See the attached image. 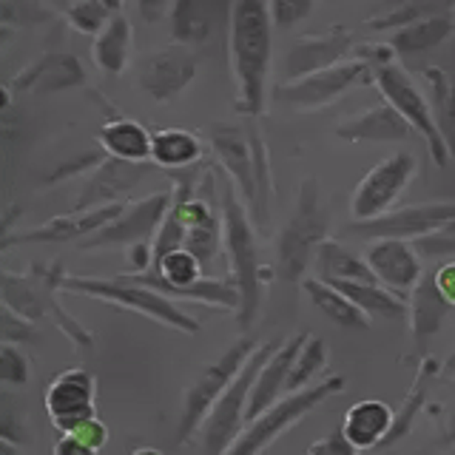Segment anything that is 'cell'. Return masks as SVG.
<instances>
[{
    "mask_svg": "<svg viewBox=\"0 0 455 455\" xmlns=\"http://www.w3.org/2000/svg\"><path fill=\"white\" fill-rule=\"evenodd\" d=\"M220 208H222V242L225 253L231 259V276L239 284V310L236 324L239 331H248L262 310V288H265V267L259 259V242H256V225L245 205V199L236 191L231 177L225 174L220 182Z\"/></svg>",
    "mask_w": 455,
    "mask_h": 455,
    "instance_id": "6da1fadb",
    "label": "cell"
},
{
    "mask_svg": "<svg viewBox=\"0 0 455 455\" xmlns=\"http://www.w3.org/2000/svg\"><path fill=\"white\" fill-rule=\"evenodd\" d=\"M270 12L265 0H234L231 60L236 75V111L259 117L265 108L270 71Z\"/></svg>",
    "mask_w": 455,
    "mask_h": 455,
    "instance_id": "7a4b0ae2",
    "label": "cell"
},
{
    "mask_svg": "<svg viewBox=\"0 0 455 455\" xmlns=\"http://www.w3.org/2000/svg\"><path fill=\"white\" fill-rule=\"evenodd\" d=\"M327 228H331V217H327V208L322 203L319 182L307 177L299 185L293 213L276 239L274 270L279 282H305L307 267L316 262V253L327 239Z\"/></svg>",
    "mask_w": 455,
    "mask_h": 455,
    "instance_id": "3957f363",
    "label": "cell"
},
{
    "mask_svg": "<svg viewBox=\"0 0 455 455\" xmlns=\"http://www.w3.org/2000/svg\"><path fill=\"white\" fill-rule=\"evenodd\" d=\"M63 265L54 262L52 267H40L35 265L32 274H12L4 270L0 274V296H4V307L14 310L18 316L28 322H40L43 316H52L57 327L75 341L77 347L92 345L94 336L85 331V327L71 316V313L57 302V293L63 291Z\"/></svg>",
    "mask_w": 455,
    "mask_h": 455,
    "instance_id": "277c9868",
    "label": "cell"
},
{
    "mask_svg": "<svg viewBox=\"0 0 455 455\" xmlns=\"http://www.w3.org/2000/svg\"><path fill=\"white\" fill-rule=\"evenodd\" d=\"M63 291L66 293H80V296H92L97 302H106L123 310H134L140 316H146L151 322H160L165 327H174L180 333H191L196 336L203 331L196 316L185 313L174 299H168L163 293H156L146 284L132 282L125 274L106 279V276H68L63 279Z\"/></svg>",
    "mask_w": 455,
    "mask_h": 455,
    "instance_id": "5b68a950",
    "label": "cell"
},
{
    "mask_svg": "<svg viewBox=\"0 0 455 455\" xmlns=\"http://www.w3.org/2000/svg\"><path fill=\"white\" fill-rule=\"evenodd\" d=\"M259 345L262 341H256L251 336L234 339L220 359L205 364L203 373L191 381V387L185 390V398H182V419L177 427V444L180 447H188L194 441V435H199V430H203V424L208 419V412L213 410V404L220 402V395L236 381L242 367L251 362V355L256 353Z\"/></svg>",
    "mask_w": 455,
    "mask_h": 455,
    "instance_id": "8992f818",
    "label": "cell"
},
{
    "mask_svg": "<svg viewBox=\"0 0 455 455\" xmlns=\"http://www.w3.org/2000/svg\"><path fill=\"white\" fill-rule=\"evenodd\" d=\"M345 384H347L345 376H327L307 390L288 393L284 398H279V402L270 410H265L259 419L245 424V430L239 433V438L234 441V447L228 450V455H262L270 444H276L291 427H296L305 416H310V412L319 404H324L327 398H333L345 390Z\"/></svg>",
    "mask_w": 455,
    "mask_h": 455,
    "instance_id": "52a82bcc",
    "label": "cell"
},
{
    "mask_svg": "<svg viewBox=\"0 0 455 455\" xmlns=\"http://www.w3.org/2000/svg\"><path fill=\"white\" fill-rule=\"evenodd\" d=\"M284 339H270L262 341L256 353L251 355V362L242 367V373L236 376V381L228 387L220 402L213 404V410L208 412V419L199 430V438H203V455H228V450L234 447V441L239 438V433L245 430L248 424V398L253 390V381L259 376V370L274 359V353L282 347Z\"/></svg>",
    "mask_w": 455,
    "mask_h": 455,
    "instance_id": "ba28073f",
    "label": "cell"
},
{
    "mask_svg": "<svg viewBox=\"0 0 455 455\" xmlns=\"http://www.w3.org/2000/svg\"><path fill=\"white\" fill-rule=\"evenodd\" d=\"M419 171V160L412 151H395L376 163L359 180L350 196V217L353 222H373L395 211L398 196H402L412 177Z\"/></svg>",
    "mask_w": 455,
    "mask_h": 455,
    "instance_id": "9c48e42d",
    "label": "cell"
},
{
    "mask_svg": "<svg viewBox=\"0 0 455 455\" xmlns=\"http://www.w3.org/2000/svg\"><path fill=\"white\" fill-rule=\"evenodd\" d=\"M373 77H376V85H379V92L384 97V103H390L412 125V132L424 137L427 148H430L433 163L438 168H444L447 156H450V146H447V137L441 134V128L435 123V114H433V106L427 103V97L410 83V77L404 75V71L398 66H393V63L376 66Z\"/></svg>",
    "mask_w": 455,
    "mask_h": 455,
    "instance_id": "30bf717a",
    "label": "cell"
},
{
    "mask_svg": "<svg viewBox=\"0 0 455 455\" xmlns=\"http://www.w3.org/2000/svg\"><path fill=\"white\" fill-rule=\"evenodd\" d=\"M171 203H174V188L154 191L146 199L125 205L111 225H106L103 231H97L85 242H80L83 251H100V248H132L137 242H154L156 231L163 228Z\"/></svg>",
    "mask_w": 455,
    "mask_h": 455,
    "instance_id": "8fae6325",
    "label": "cell"
},
{
    "mask_svg": "<svg viewBox=\"0 0 455 455\" xmlns=\"http://www.w3.org/2000/svg\"><path fill=\"white\" fill-rule=\"evenodd\" d=\"M455 222V203H419L390 211L387 217L373 222H350L347 234L362 239H410L419 242L430 234L444 231Z\"/></svg>",
    "mask_w": 455,
    "mask_h": 455,
    "instance_id": "7c38bea8",
    "label": "cell"
},
{
    "mask_svg": "<svg viewBox=\"0 0 455 455\" xmlns=\"http://www.w3.org/2000/svg\"><path fill=\"white\" fill-rule=\"evenodd\" d=\"M43 407L52 427L63 433H71L80 421L97 416V379L92 370L71 367L49 381L43 393Z\"/></svg>",
    "mask_w": 455,
    "mask_h": 455,
    "instance_id": "4fadbf2b",
    "label": "cell"
},
{
    "mask_svg": "<svg viewBox=\"0 0 455 455\" xmlns=\"http://www.w3.org/2000/svg\"><path fill=\"white\" fill-rule=\"evenodd\" d=\"M367 60H345L333 68L316 71L302 80L279 83L276 100L296 111H316L336 103L339 97H345L355 83H362L367 75Z\"/></svg>",
    "mask_w": 455,
    "mask_h": 455,
    "instance_id": "5bb4252c",
    "label": "cell"
},
{
    "mask_svg": "<svg viewBox=\"0 0 455 455\" xmlns=\"http://www.w3.org/2000/svg\"><path fill=\"white\" fill-rule=\"evenodd\" d=\"M196 57L188 46H165L151 52L137 66V85L156 103H171L191 85Z\"/></svg>",
    "mask_w": 455,
    "mask_h": 455,
    "instance_id": "9a60e30c",
    "label": "cell"
},
{
    "mask_svg": "<svg viewBox=\"0 0 455 455\" xmlns=\"http://www.w3.org/2000/svg\"><path fill=\"white\" fill-rule=\"evenodd\" d=\"M125 211V203H114V205H103L94 211H71L66 217H54L46 225H37L32 231H20V234H4V242L0 248L9 251L12 245H60V242H85L89 236H94L97 231H103L106 225H111L114 220Z\"/></svg>",
    "mask_w": 455,
    "mask_h": 455,
    "instance_id": "2e32d148",
    "label": "cell"
},
{
    "mask_svg": "<svg viewBox=\"0 0 455 455\" xmlns=\"http://www.w3.org/2000/svg\"><path fill=\"white\" fill-rule=\"evenodd\" d=\"M364 259L379 284L398 296H410L424 279V265L416 242L410 239H373L364 251Z\"/></svg>",
    "mask_w": 455,
    "mask_h": 455,
    "instance_id": "e0dca14e",
    "label": "cell"
},
{
    "mask_svg": "<svg viewBox=\"0 0 455 455\" xmlns=\"http://www.w3.org/2000/svg\"><path fill=\"white\" fill-rule=\"evenodd\" d=\"M154 171H156L154 163H123V160H114V156H106V160L92 171V177L85 180L75 203V211L83 213V211L123 203V199L132 194L142 180H148Z\"/></svg>",
    "mask_w": 455,
    "mask_h": 455,
    "instance_id": "ac0fdd59",
    "label": "cell"
},
{
    "mask_svg": "<svg viewBox=\"0 0 455 455\" xmlns=\"http://www.w3.org/2000/svg\"><path fill=\"white\" fill-rule=\"evenodd\" d=\"M350 32L345 26H336L331 32L316 35V37H302L293 43V49L288 52L282 63V77L284 83L302 80L316 71L333 68L339 63H345V54L350 49Z\"/></svg>",
    "mask_w": 455,
    "mask_h": 455,
    "instance_id": "d6986e66",
    "label": "cell"
},
{
    "mask_svg": "<svg viewBox=\"0 0 455 455\" xmlns=\"http://www.w3.org/2000/svg\"><path fill=\"white\" fill-rule=\"evenodd\" d=\"M208 142L220 168L231 177V182L236 185V191L242 194V199H245V205L251 211L253 196H256V182H253V148H251L248 132L239 125H228V123L211 125Z\"/></svg>",
    "mask_w": 455,
    "mask_h": 455,
    "instance_id": "ffe728a7",
    "label": "cell"
},
{
    "mask_svg": "<svg viewBox=\"0 0 455 455\" xmlns=\"http://www.w3.org/2000/svg\"><path fill=\"white\" fill-rule=\"evenodd\" d=\"M307 339H310V333H296L291 339H284L282 347L274 353V359L259 370V376H256V381H253L251 398H248V421L259 419L265 410H270L279 398L288 395L291 370H293Z\"/></svg>",
    "mask_w": 455,
    "mask_h": 455,
    "instance_id": "44dd1931",
    "label": "cell"
},
{
    "mask_svg": "<svg viewBox=\"0 0 455 455\" xmlns=\"http://www.w3.org/2000/svg\"><path fill=\"white\" fill-rule=\"evenodd\" d=\"M393 419H395V410L387 402H381V398H362V402H355L345 412L339 430L359 452L376 450L387 441L393 430Z\"/></svg>",
    "mask_w": 455,
    "mask_h": 455,
    "instance_id": "7402d4cb",
    "label": "cell"
},
{
    "mask_svg": "<svg viewBox=\"0 0 455 455\" xmlns=\"http://www.w3.org/2000/svg\"><path fill=\"white\" fill-rule=\"evenodd\" d=\"M407 305H410L407 319H410L412 341H416V347L424 353V345L441 333V327H444L447 316L455 307L441 296L433 274H424V279L416 284V291L407 296Z\"/></svg>",
    "mask_w": 455,
    "mask_h": 455,
    "instance_id": "603a6c76",
    "label": "cell"
},
{
    "mask_svg": "<svg viewBox=\"0 0 455 455\" xmlns=\"http://www.w3.org/2000/svg\"><path fill=\"white\" fill-rule=\"evenodd\" d=\"M336 134L347 142H404L412 137V125L390 103H381L345 120Z\"/></svg>",
    "mask_w": 455,
    "mask_h": 455,
    "instance_id": "cb8c5ba5",
    "label": "cell"
},
{
    "mask_svg": "<svg viewBox=\"0 0 455 455\" xmlns=\"http://www.w3.org/2000/svg\"><path fill=\"white\" fill-rule=\"evenodd\" d=\"M83 80H85V71H83L77 57H71V54H46L35 66H28L23 75H18V80H14V89L52 94V92L71 89V85H80Z\"/></svg>",
    "mask_w": 455,
    "mask_h": 455,
    "instance_id": "d4e9b609",
    "label": "cell"
},
{
    "mask_svg": "<svg viewBox=\"0 0 455 455\" xmlns=\"http://www.w3.org/2000/svg\"><path fill=\"white\" fill-rule=\"evenodd\" d=\"M313 267H316V279H322L327 284H341V282L379 284V279L373 276V270H370L364 256L350 251L347 245H341V242L333 236H327L322 242Z\"/></svg>",
    "mask_w": 455,
    "mask_h": 455,
    "instance_id": "484cf974",
    "label": "cell"
},
{
    "mask_svg": "<svg viewBox=\"0 0 455 455\" xmlns=\"http://www.w3.org/2000/svg\"><path fill=\"white\" fill-rule=\"evenodd\" d=\"M100 146H103L106 156L123 163H151V148H154V134L137 120H108L100 128Z\"/></svg>",
    "mask_w": 455,
    "mask_h": 455,
    "instance_id": "4316f807",
    "label": "cell"
},
{
    "mask_svg": "<svg viewBox=\"0 0 455 455\" xmlns=\"http://www.w3.org/2000/svg\"><path fill=\"white\" fill-rule=\"evenodd\" d=\"M302 291L313 302V307L322 310L333 324L350 327V331H367V327H373V319H370L355 302H350V299L341 293L336 284H327V282L313 276V279L302 282Z\"/></svg>",
    "mask_w": 455,
    "mask_h": 455,
    "instance_id": "83f0119b",
    "label": "cell"
},
{
    "mask_svg": "<svg viewBox=\"0 0 455 455\" xmlns=\"http://www.w3.org/2000/svg\"><path fill=\"white\" fill-rule=\"evenodd\" d=\"M441 376V364L433 359V355H424V359L419 362V370H416V379H412L410 390L404 395L402 407L395 410V419H393V430L387 435V441H384L381 447H393L398 444L402 438H407L412 433V427H416V419L424 412L427 407V393H430V381Z\"/></svg>",
    "mask_w": 455,
    "mask_h": 455,
    "instance_id": "f1b7e54d",
    "label": "cell"
},
{
    "mask_svg": "<svg viewBox=\"0 0 455 455\" xmlns=\"http://www.w3.org/2000/svg\"><path fill=\"white\" fill-rule=\"evenodd\" d=\"M205 146L196 134L185 132V128H163L154 134L151 163L165 171H185L203 163Z\"/></svg>",
    "mask_w": 455,
    "mask_h": 455,
    "instance_id": "f546056e",
    "label": "cell"
},
{
    "mask_svg": "<svg viewBox=\"0 0 455 455\" xmlns=\"http://www.w3.org/2000/svg\"><path fill=\"white\" fill-rule=\"evenodd\" d=\"M336 288L345 293L350 302L359 305L370 319H387V322H402L407 319L410 305L404 296L387 291L384 284H362V282H341Z\"/></svg>",
    "mask_w": 455,
    "mask_h": 455,
    "instance_id": "4dcf8cb0",
    "label": "cell"
},
{
    "mask_svg": "<svg viewBox=\"0 0 455 455\" xmlns=\"http://www.w3.org/2000/svg\"><path fill=\"white\" fill-rule=\"evenodd\" d=\"M132 57V23L125 14L111 18V23L94 40V60L106 75H120Z\"/></svg>",
    "mask_w": 455,
    "mask_h": 455,
    "instance_id": "1f68e13d",
    "label": "cell"
},
{
    "mask_svg": "<svg viewBox=\"0 0 455 455\" xmlns=\"http://www.w3.org/2000/svg\"><path fill=\"white\" fill-rule=\"evenodd\" d=\"M327 362H331V350H327V341L319 339V336H310L305 341L302 353H299L293 370H291L288 393H299V390L313 387V381H316L324 373V370H327Z\"/></svg>",
    "mask_w": 455,
    "mask_h": 455,
    "instance_id": "d6a6232c",
    "label": "cell"
},
{
    "mask_svg": "<svg viewBox=\"0 0 455 455\" xmlns=\"http://www.w3.org/2000/svg\"><path fill=\"white\" fill-rule=\"evenodd\" d=\"M452 32V26L444 18H433V20H419V23H410L404 26L390 40V49L393 52H402V54H412V52H424V49H435L441 40Z\"/></svg>",
    "mask_w": 455,
    "mask_h": 455,
    "instance_id": "836d02e7",
    "label": "cell"
},
{
    "mask_svg": "<svg viewBox=\"0 0 455 455\" xmlns=\"http://www.w3.org/2000/svg\"><path fill=\"white\" fill-rule=\"evenodd\" d=\"M120 14V0H75L68 6V23L83 35H100Z\"/></svg>",
    "mask_w": 455,
    "mask_h": 455,
    "instance_id": "e575fe53",
    "label": "cell"
},
{
    "mask_svg": "<svg viewBox=\"0 0 455 455\" xmlns=\"http://www.w3.org/2000/svg\"><path fill=\"white\" fill-rule=\"evenodd\" d=\"M174 37L182 43H199L203 37H208V18H205L199 0H177Z\"/></svg>",
    "mask_w": 455,
    "mask_h": 455,
    "instance_id": "d590c367",
    "label": "cell"
},
{
    "mask_svg": "<svg viewBox=\"0 0 455 455\" xmlns=\"http://www.w3.org/2000/svg\"><path fill=\"white\" fill-rule=\"evenodd\" d=\"M32 379V359L18 345H0V381L23 387Z\"/></svg>",
    "mask_w": 455,
    "mask_h": 455,
    "instance_id": "8d00e7d4",
    "label": "cell"
},
{
    "mask_svg": "<svg viewBox=\"0 0 455 455\" xmlns=\"http://www.w3.org/2000/svg\"><path fill=\"white\" fill-rule=\"evenodd\" d=\"M0 339H4V345H32L37 341V324L18 316L9 307H0Z\"/></svg>",
    "mask_w": 455,
    "mask_h": 455,
    "instance_id": "74e56055",
    "label": "cell"
},
{
    "mask_svg": "<svg viewBox=\"0 0 455 455\" xmlns=\"http://www.w3.org/2000/svg\"><path fill=\"white\" fill-rule=\"evenodd\" d=\"M267 12L276 28H291L313 12V0H267Z\"/></svg>",
    "mask_w": 455,
    "mask_h": 455,
    "instance_id": "f35d334b",
    "label": "cell"
},
{
    "mask_svg": "<svg viewBox=\"0 0 455 455\" xmlns=\"http://www.w3.org/2000/svg\"><path fill=\"white\" fill-rule=\"evenodd\" d=\"M0 441H9L14 447L28 441L26 421L20 416V410L14 407L9 398H4V404H0Z\"/></svg>",
    "mask_w": 455,
    "mask_h": 455,
    "instance_id": "ab89813d",
    "label": "cell"
},
{
    "mask_svg": "<svg viewBox=\"0 0 455 455\" xmlns=\"http://www.w3.org/2000/svg\"><path fill=\"white\" fill-rule=\"evenodd\" d=\"M416 248L421 256H455V222L447 225L444 231L419 239Z\"/></svg>",
    "mask_w": 455,
    "mask_h": 455,
    "instance_id": "60d3db41",
    "label": "cell"
},
{
    "mask_svg": "<svg viewBox=\"0 0 455 455\" xmlns=\"http://www.w3.org/2000/svg\"><path fill=\"white\" fill-rule=\"evenodd\" d=\"M71 435L75 438H80L83 444H89L92 450H103L106 444H108V427H106V421L103 419H85V421H80L75 430H71Z\"/></svg>",
    "mask_w": 455,
    "mask_h": 455,
    "instance_id": "b9f144b4",
    "label": "cell"
},
{
    "mask_svg": "<svg viewBox=\"0 0 455 455\" xmlns=\"http://www.w3.org/2000/svg\"><path fill=\"white\" fill-rule=\"evenodd\" d=\"M307 455H359V450H355L350 441L341 435L339 427H336L331 435L313 441V444L307 447Z\"/></svg>",
    "mask_w": 455,
    "mask_h": 455,
    "instance_id": "7bdbcfd3",
    "label": "cell"
},
{
    "mask_svg": "<svg viewBox=\"0 0 455 455\" xmlns=\"http://www.w3.org/2000/svg\"><path fill=\"white\" fill-rule=\"evenodd\" d=\"M128 274H148L154 267V245L151 242H137V245L125 248Z\"/></svg>",
    "mask_w": 455,
    "mask_h": 455,
    "instance_id": "ee69618b",
    "label": "cell"
},
{
    "mask_svg": "<svg viewBox=\"0 0 455 455\" xmlns=\"http://www.w3.org/2000/svg\"><path fill=\"white\" fill-rule=\"evenodd\" d=\"M433 276H435V284H438L441 296H444L447 302L455 307V259L438 265V270H435Z\"/></svg>",
    "mask_w": 455,
    "mask_h": 455,
    "instance_id": "f6af8a7d",
    "label": "cell"
},
{
    "mask_svg": "<svg viewBox=\"0 0 455 455\" xmlns=\"http://www.w3.org/2000/svg\"><path fill=\"white\" fill-rule=\"evenodd\" d=\"M52 455H97V450H92L89 444H83L80 438H75L71 433H63L54 441Z\"/></svg>",
    "mask_w": 455,
    "mask_h": 455,
    "instance_id": "bcb514c9",
    "label": "cell"
},
{
    "mask_svg": "<svg viewBox=\"0 0 455 455\" xmlns=\"http://www.w3.org/2000/svg\"><path fill=\"white\" fill-rule=\"evenodd\" d=\"M171 9V0H137V12L142 20L156 23L160 18H165Z\"/></svg>",
    "mask_w": 455,
    "mask_h": 455,
    "instance_id": "7dc6e473",
    "label": "cell"
},
{
    "mask_svg": "<svg viewBox=\"0 0 455 455\" xmlns=\"http://www.w3.org/2000/svg\"><path fill=\"white\" fill-rule=\"evenodd\" d=\"M438 444H441V447H452V450H455V416L444 424V430H441Z\"/></svg>",
    "mask_w": 455,
    "mask_h": 455,
    "instance_id": "c3c4849f",
    "label": "cell"
},
{
    "mask_svg": "<svg viewBox=\"0 0 455 455\" xmlns=\"http://www.w3.org/2000/svg\"><path fill=\"white\" fill-rule=\"evenodd\" d=\"M441 379H455V350L444 359V364H441Z\"/></svg>",
    "mask_w": 455,
    "mask_h": 455,
    "instance_id": "681fc988",
    "label": "cell"
},
{
    "mask_svg": "<svg viewBox=\"0 0 455 455\" xmlns=\"http://www.w3.org/2000/svg\"><path fill=\"white\" fill-rule=\"evenodd\" d=\"M0 455H23L14 444H9V441H0Z\"/></svg>",
    "mask_w": 455,
    "mask_h": 455,
    "instance_id": "f907efd6",
    "label": "cell"
},
{
    "mask_svg": "<svg viewBox=\"0 0 455 455\" xmlns=\"http://www.w3.org/2000/svg\"><path fill=\"white\" fill-rule=\"evenodd\" d=\"M128 455H165V452H160L156 447H137V450H132Z\"/></svg>",
    "mask_w": 455,
    "mask_h": 455,
    "instance_id": "816d5d0a",
    "label": "cell"
},
{
    "mask_svg": "<svg viewBox=\"0 0 455 455\" xmlns=\"http://www.w3.org/2000/svg\"><path fill=\"white\" fill-rule=\"evenodd\" d=\"M447 146H450V154L455 156V137H450V140H447Z\"/></svg>",
    "mask_w": 455,
    "mask_h": 455,
    "instance_id": "f5cc1de1",
    "label": "cell"
},
{
    "mask_svg": "<svg viewBox=\"0 0 455 455\" xmlns=\"http://www.w3.org/2000/svg\"><path fill=\"white\" fill-rule=\"evenodd\" d=\"M450 384H452V387H455V379H450Z\"/></svg>",
    "mask_w": 455,
    "mask_h": 455,
    "instance_id": "db71d44e",
    "label": "cell"
},
{
    "mask_svg": "<svg viewBox=\"0 0 455 455\" xmlns=\"http://www.w3.org/2000/svg\"><path fill=\"white\" fill-rule=\"evenodd\" d=\"M452 455H455V450H452Z\"/></svg>",
    "mask_w": 455,
    "mask_h": 455,
    "instance_id": "11a10c76",
    "label": "cell"
}]
</instances>
